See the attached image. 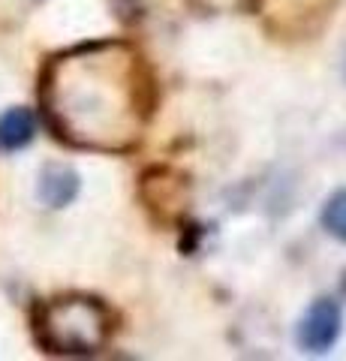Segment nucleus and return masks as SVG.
I'll return each instance as SVG.
<instances>
[{
  "mask_svg": "<svg viewBox=\"0 0 346 361\" xmlns=\"http://www.w3.org/2000/svg\"><path fill=\"white\" fill-rule=\"evenodd\" d=\"M37 329L54 353H97L109 341L111 316L94 298H61L42 310Z\"/></svg>",
  "mask_w": 346,
  "mask_h": 361,
  "instance_id": "obj_1",
  "label": "nucleus"
},
{
  "mask_svg": "<svg viewBox=\"0 0 346 361\" xmlns=\"http://www.w3.org/2000/svg\"><path fill=\"white\" fill-rule=\"evenodd\" d=\"M79 196V175L63 163H49L39 175V199L49 208H66Z\"/></svg>",
  "mask_w": 346,
  "mask_h": 361,
  "instance_id": "obj_3",
  "label": "nucleus"
},
{
  "mask_svg": "<svg viewBox=\"0 0 346 361\" xmlns=\"http://www.w3.org/2000/svg\"><path fill=\"white\" fill-rule=\"evenodd\" d=\"M340 325H343L340 304L331 298H316L298 325V346L314 355L328 353L340 334Z\"/></svg>",
  "mask_w": 346,
  "mask_h": 361,
  "instance_id": "obj_2",
  "label": "nucleus"
},
{
  "mask_svg": "<svg viewBox=\"0 0 346 361\" xmlns=\"http://www.w3.org/2000/svg\"><path fill=\"white\" fill-rule=\"evenodd\" d=\"M33 133H37V121L27 109H9L0 115V151L13 154L27 148L33 142Z\"/></svg>",
  "mask_w": 346,
  "mask_h": 361,
  "instance_id": "obj_4",
  "label": "nucleus"
},
{
  "mask_svg": "<svg viewBox=\"0 0 346 361\" xmlns=\"http://www.w3.org/2000/svg\"><path fill=\"white\" fill-rule=\"evenodd\" d=\"M322 226L338 241H346V190H338L322 208Z\"/></svg>",
  "mask_w": 346,
  "mask_h": 361,
  "instance_id": "obj_5",
  "label": "nucleus"
}]
</instances>
